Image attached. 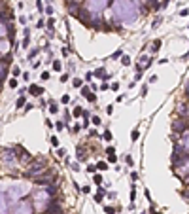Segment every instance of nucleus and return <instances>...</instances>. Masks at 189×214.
Masks as SVG:
<instances>
[{
    "label": "nucleus",
    "instance_id": "f257e3e1",
    "mask_svg": "<svg viewBox=\"0 0 189 214\" xmlns=\"http://www.w3.org/2000/svg\"><path fill=\"white\" fill-rule=\"evenodd\" d=\"M112 19L117 23L131 25L138 19V8L132 0H113L112 6Z\"/></svg>",
    "mask_w": 189,
    "mask_h": 214
},
{
    "label": "nucleus",
    "instance_id": "f03ea898",
    "mask_svg": "<svg viewBox=\"0 0 189 214\" xmlns=\"http://www.w3.org/2000/svg\"><path fill=\"white\" fill-rule=\"evenodd\" d=\"M108 2L110 0H85V12L93 14V15H99L108 8Z\"/></svg>",
    "mask_w": 189,
    "mask_h": 214
},
{
    "label": "nucleus",
    "instance_id": "7ed1b4c3",
    "mask_svg": "<svg viewBox=\"0 0 189 214\" xmlns=\"http://www.w3.org/2000/svg\"><path fill=\"white\" fill-rule=\"evenodd\" d=\"M28 190H30L28 184H14V186L8 188V199L9 201H17L19 197H23Z\"/></svg>",
    "mask_w": 189,
    "mask_h": 214
},
{
    "label": "nucleus",
    "instance_id": "20e7f679",
    "mask_svg": "<svg viewBox=\"0 0 189 214\" xmlns=\"http://www.w3.org/2000/svg\"><path fill=\"white\" fill-rule=\"evenodd\" d=\"M49 193H51V191L47 190V191H40V193L36 195V209L38 210H44L45 205L49 203Z\"/></svg>",
    "mask_w": 189,
    "mask_h": 214
},
{
    "label": "nucleus",
    "instance_id": "39448f33",
    "mask_svg": "<svg viewBox=\"0 0 189 214\" xmlns=\"http://www.w3.org/2000/svg\"><path fill=\"white\" fill-rule=\"evenodd\" d=\"M14 214H30V203L28 201H23L15 207V212Z\"/></svg>",
    "mask_w": 189,
    "mask_h": 214
},
{
    "label": "nucleus",
    "instance_id": "423d86ee",
    "mask_svg": "<svg viewBox=\"0 0 189 214\" xmlns=\"http://www.w3.org/2000/svg\"><path fill=\"white\" fill-rule=\"evenodd\" d=\"M44 165H45L44 159L40 161V165L34 163V165H32V169H28V171H27V176H32V174H36V173H42V171H44Z\"/></svg>",
    "mask_w": 189,
    "mask_h": 214
},
{
    "label": "nucleus",
    "instance_id": "0eeeda50",
    "mask_svg": "<svg viewBox=\"0 0 189 214\" xmlns=\"http://www.w3.org/2000/svg\"><path fill=\"white\" fill-rule=\"evenodd\" d=\"M2 157H4V161H8L9 165H14V163H15V157H14V152H11V150H4Z\"/></svg>",
    "mask_w": 189,
    "mask_h": 214
},
{
    "label": "nucleus",
    "instance_id": "6e6552de",
    "mask_svg": "<svg viewBox=\"0 0 189 214\" xmlns=\"http://www.w3.org/2000/svg\"><path fill=\"white\" fill-rule=\"evenodd\" d=\"M106 152H108V161H110V163H115V161H117L115 150H113V148H108V150H106Z\"/></svg>",
    "mask_w": 189,
    "mask_h": 214
},
{
    "label": "nucleus",
    "instance_id": "1a4fd4ad",
    "mask_svg": "<svg viewBox=\"0 0 189 214\" xmlns=\"http://www.w3.org/2000/svg\"><path fill=\"white\" fill-rule=\"evenodd\" d=\"M28 91H30L32 95H42V93H44V87H40V85H30V87H28Z\"/></svg>",
    "mask_w": 189,
    "mask_h": 214
},
{
    "label": "nucleus",
    "instance_id": "9d476101",
    "mask_svg": "<svg viewBox=\"0 0 189 214\" xmlns=\"http://www.w3.org/2000/svg\"><path fill=\"white\" fill-rule=\"evenodd\" d=\"M102 199H104V191L99 190V191H97V195H95V201H97V203H102Z\"/></svg>",
    "mask_w": 189,
    "mask_h": 214
},
{
    "label": "nucleus",
    "instance_id": "9b49d317",
    "mask_svg": "<svg viewBox=\"0 0 189 214\" xmlns=\"http://www.w3.org/2000/svg\"><path fill=\"white\" fill-rule=\"evenodd\" d=\"M47 212L49 214H61V207H49V209H47Z\"/></svg>",
    "mask_w": 189,
    "mask_h": 214
},
{
    "label": "nucleus",
    "instance_id": "f8f14e48",
    "mask_svg": "<svg viewBox=\"0 0 189 214\" xmlns=\"http://www.w3.org/2000/svg\"><path fill=\"white\" fill-rule=\"evenodd\" d=\"M174 129H176L178 133H180V131H184V129H185V123H184V121H178V123H174Z\"/></svg>",
    "mask_w": 189,
    "mask_h": 214
},
{
    "label": "nucleus",
    "instance_id": "ddd939ff",
    "mask_svg": "<svg viewBox=\"0 0 189 214\" xmlns=\"http://www.w3.org/2000/svg\"><path fill=\"white\" fill-rule=\"evenodd\" d=\"M159 47H161V40H153V44H151V51H157Z\"/></svg>",
    "mask_w": 189,
    "mask_h": 214
},
{
    "label": "nucleus",
    "instance_id": "4468645a",
    "mask_svg": "<svg viewBox=\"0 0 189 214\" xmlns=\"http://www.w3.org/2000/svg\"><path fill=\"white\" fill-rule=\"evenodd\" d=\"M25 104H27V100H25V97H19V99H17V108H23Z\"/></svg>",
    "mask_w": 189,
    "mask_h": 214
},
{
    "label": "nucleus",
    "instance_id": "2eb2a0df",
    "mask_svg": "<svg viewBox=\"0 0 189 214\" xmlns=\"http://www.w3.org/2000/svg\"><path fill=\"white\" fill-rule=\"evenodd\" d=\"M4 51H8V42H0V55Z\"/></svg>",
    "mask_w": 189,
    "mask_h": 214
},
{
    "label": "nucleus",
    "instance_id": "dca6fc26",
    "mask_svg": "<svg viewBox=\"0 0 189 214\" xmlns=\"http://www.w3.org/2000/svg\"><path fill=\"white\" fill-rule=\"evenodd\" d=\"M49 112H51V114H57V112H59V106L55 104V102H51V104H49Z\"/></svg>",
    "mask_w": 189,
    "mask_h": 214
},
{
    "label": "nucleus",
    "instance_id": "f3484780",
    "mask_svg": "<svg viewBox=\"0 0 189 214\" xmlns=\"http://www.w3.org/2000/svg\"><path fill=\"white\" fill-rule=\"evenodd\" d=\"M93 182L97 184V186H100V184H102V176H100V174H95V178H93Z\"/></svg>",
    "mask_w": 189,
    "mask_h": 214
},
{
    "label": "nucleus",
    "instance_id": "a211bd4d",
    "mask_svg": "<svg viewBox=\"0 0 189 214\" xmlns=\"http://www.w3.org/2000/svg\"><path fill=\"white\" fill-rule=\"evenodd\" d=\"M121 63L125 64V66H127V64H131V57H129V55H123V57H121Z\"/></svg>",
    "mask_w": 189,
    "mask_h": 214
},
{
    "label": "nucleus",
    "instance_id": "6ab92c4d",
    "mask_svg": "<svg viewBox=\"0 0 189 214\" xmlns=\"http://www.w3.org/2000/svg\"><path fill=\"white\" fill-rule=\"evenodd\" d=\"M38 51H40V49H38V47H34V49H30V53H28V59H34V57H36V55H38Z\"/></svg>",
    "mask_w": 189,
    "mask_h": 214
},
{
    "label": "nucleus",
    "instance_id": "aec40b11",
    "mask_svg": "<svg viewBox=\"0 0 189 214\" xmlns=\"http://www.w3.org/2000/svg\"><path fill=\"white\" fill-rule=\"evenodd\" d=\"M131 138H132V140H138V138H140V133H138V129H134V131H132V135H131Z\"/></svg>",
    "mask_w": 189,
    "mask_h": 214
},
{
    "label": "nucleus",
    "instance_id": "412c9836",
    "mask_svg": "<svg viewBox=\"0 0 189 214\" xmlns=\"http://www.w3.org/2000/svg\"><path fill=\"white\" fill-rule=\"evenodd\" d=\"M61 68H63V64L59 63V61H53V70H57V72H59Z\"/></svg>",
    "mask_w": 189,
    "mask_h": 214
},
{
    "label": "nucleus",
    "instance_id": "4be33fe9",
    "mask_svg": "<svg viewBox=\"0 0 189 214\" xmlns=\"http://www.w3.org/2000/svg\"><path fill=\"white\" fill-rule=\"evenodd\" d=\"M97 169H100V171H106V169H108V163H104V161H100V163L97 165Z\"/></svg>",
    "mask_w": 189,
    "mask_h": 214
},
{
    "label": "nucleus",
    "instance_id": "5701e85b",
    "mask_svg": "<svg viewBox=\"0 0 189 214\" xmlns=\"http://www.w3.org/2000/svg\"><path fill=\"white\" fill-rule=\"evenodd\" d=\"M72 83H74V87H81V78H74Z\"/></svg>",
    "mask_w": 189,
    "mask_h": 214
},
{
    "label": "nucleus",
    "instance_id": "b1692460",
    "mask_svg": "<svg viewBox=\"0 0 189 214\" xmlns=\"http://www.w3.org/2000/svg\"><path fill=\"white\" fill-rule=\"evenodd\" d=\"M87 100H89V102H95V100H97V97H95V93H87Z\"/></svg>",
    "mask_w": 189,
    "mask_h": 214
},
{
    "label": "nucleus",
    "instance_id": "393cba45",
    "mask_svg": "<svg viewBox=\"0 0 189 214\" xmlns=\"http://www.w3.org/2000/svg\"><path fill=\"white\" fill-rule=\"evenodd\" d=\"M72 114H74V118H80V116H81V108H80V106H78V108H74Z\"/></svg>",
    "mask_w": 189,
    "mask_h": 214
},
{
    "label": "nucleus",
    "instance_id": "a878e982",
    "mask_svg": "<svg viewBox=\"0 0 189 214\" xmlns=\"http://www.w3.org/2000/svg\"><path fill=\"white\" fill-rule=\"evenodd\" d=\"M4 34H6V25H4V23H0V38L4 36Z\"/></svg>",
    "mask_w": 189,
    "mask_h": 214
},
{
    "label": "nucleus",
    "instance_id": "bb28decb",
    "mask_svg": "<svg viewBox=\"0 0 189 214\" xmlns=\"http://www.w3.org/2000/svg\"><path fill=\"white\" fill-rule=\"evenodd\" d=\"M184 146H185V148L189 150V133H187V135L184 137Z\"/></svg>",
    "mask_w": 189,
    "mask_h": 214
},
{
    "label": "nucleus",
    "instance_id": "cd10ccee",
    "mask_svg": "<svg viewBox=\"0 0 189 214\" xmlns=\"http://www.w3.org/2000/svg\"><path fill=\"white\" fill-rule=\"evenodd\" d=\"M61 102H63V104H68V102H70V97H68V95H63Z\"/></svg>",
    "mask_w": 189,
    "mask_h": 214
},
{
    "label": "nucleus",
    "instance_id": "c85d7f7f",
    "mask_svg": "<svg viewBox=\"0 0 189 214\" xmlns=\"http://www.w3.org/2000/svg\"><path fill=\"white\" fill-rule=\"evenodd\" d=\"M85 157V154H83V150L81 148H78V159H83Z\"/></svg>",
    "mask_w": 189,
    "mask_h": 214
},
{
    "label": "nucleus",
    "instance_id": "c756f323",
    "mask_svg": "<svg viewBox=\"0 0 189 214\" xmlns=\"http://www.w3.org/2000/svg\"><path fill=\"white\" fill-rule=\"evenodd\" d=\"M64 154H66V150H63V148H59V150H57V155H61V157H64Z\"/></svg>",
    "mask_w": 189,
    "mask_h": 214
},
{
    "label": "nucleus",
    "instance_id": "7c9ffc66",
    "mask_svg": "<svg viewBox=\"0 0 189 214\" xmlns=\"http://www.w3.org/2000/svg\"><path fill=\"white\" fill-rule=\"evenodd\" d=\"M89 91H91L89 87H81V95H83V97H85V95H87V93H89Z\"/></svg>",
    "mask_w": 189,
    "mask_h": 214
},
{
    "label": "nucleus",
    "instance_id": "2f4dec72",
    "mask_svg": "<svg viewBox=\"0 0 189 214\" xmlns=\"http://www.w3.org/2000/svg\"><path fill=\"white\" fill-rule=\"evenodd\" d=\"M104 138H106V140H112V133L106 131V133H104Z\"/></svg>",
    "mask_w": 189,
    "mask_h": 214
},
{
    "label": "nucleus",
    "instance_id": "473e14b6",
    "mask_svg": "<svg viewBox=\"0 0 189 214\" xmlns=\"http://www.w3.org/2000/svg\"><path fill=\"white\" fill-rule=\"evenodd\" d=\"M4 74H6V68H4V66H2V64H0V80L4 78Z\"/></svg>",
    "mask_w": 189,
    "mask_h": 214
},
{
    "label": "nucleus",
    "instance_id": "72a5a7b5",
    "mask_svg": "<svg viewBox=\"0 0 189 214\" xmlns=\"http://www.w3.org/2000/svg\"><path fill=\"white\" fill-rule=\"evenodd\" d=\"M51 144H53V146H59V138H57V137H51Z\"/></svg>",
    "mask_w": 189,
    "mask_h": 214
},
{
    "label": "nucleus",
    "instance_id": "f704fd0d",
    "mask_svg": "<svg viewBox=\"0 0 189 214\" xmlns=\"http://www.w3.org/2000/svg\"><path fill=\"white\" fill-rule=\"evenodd\" d=\"M49 76H51L49 72H42V80H49Z\"/></svg>",
    "mask_w": 189,
    "mask_h": 214
},
{
    "label": "nucleus",
    "instance_id": "c9c22d12",
    "mask_svg": "<svg viewBox=\"0 0 189 214\" xmlns=\"http://www.w3.org/2000/svg\"><path fill=\"white\" fill-rule=\"evenodd\" d=\"M93 123H95V125H100V118H99V116H95V118H93Z\"/></svg>",
    "mask_w": 189,
    "mask_h": 214
},
{
    "label": "nucleus",
    "instance_id": "e433bc0d",
    "mask_svg": "<svg viewBox=\"0 0 189 214\" xmlns=\"http://www.w3.org/2000/svg\"><path fill=\"white\" fill-rule=\"evenodd\" d=\"M117 89H119V83L113 82V83H112V91H117Z\"/></svg>",
    "mask_w": 189,
    "mask_h": 214
},
{
    "label": "nucleus",
    "instance_id": "4c0bfd02",
    "mask_svg": "<svg viewBox=\"0 0 189 214\" xmlns=\"http://www.w3.org/2000/svg\"><path fill=\"white\" fill-rule=\"evenodd\" d=\"M11 72H14V76H19V74H21V70H19L17 66H14V70H11Z\"/></svg>",
    "mask_w": 189,
    "mask_h": 214
},
{
    "label": "nucleus",
    "instance_id": "58836bf2",
    "mask_svg": "<svg viewBox=\"0 0 189 214\" xmlns=\"http://www.w3.org/2000/svg\"><path fill=\"white\" fill-rule=\"evenodd\" d=\"M104 210H106V214H113V212H115V210H113L112 207H106V209H104Z\"/></svg>",
    "mask_w": 189,
    "mask_h": 214
},
{
    "label": "nucleus",
    "instance_id": "ea45409f",
    "mask_svg": "<svg viewBox=\"0 0 189 214\" xmlns=\"http://www.w3.org/2000/svg\"><path fill=\"white\" fill-rule=\"evenodd\" d=\"M87 171H89V173H95V171H97V165H91V167H87Z\"/></svg>",
    "mask_w": 189,
    "mask_h": 214
},
{
    "label": "nucleus",
    "instance_id": "a19ab883",
    "mask_svg": "<svg viewBox=\"0 0 189 214\" xmlns=\"http://www.w3.org/2000/svg\"><path fill=\"white\" fill-rule=\"evenodd\" d=\"M125 161H127V165H132V157H131V155H127Z\"/></svg>",
    "mask_w": 189,
    "mask_h": 214
},
{
    "label": "nucleus",
    "instance_id": "79ce46f5",
    "mask_svg": "<svg viewBox=\"0 0 189 214\" xmlns=\"http://www.w3.org/2000/svg\"><path fill=\"white\" fill-rule=\"evenodd\" d=\"M36 8H38V12H42V9H44V6H42V2H40V0L36 2Z\"/></svg>",
    "mask_w": 189,
    "mask_h": 214
},
{
    "label": "nucleus",
    "instance_id": "37998d69",
    "mask_svg": "<svg viewBox=\"0 0 189 214\" xmlns=\"http://www.w3.org/2000/svg\"><path fill=\"white\" fill-rule=\"evenodd\" d=\"M146 95H148V87L144 85V87H142V97H146Z\"/></svg>",
    "mask_w": 189,
    "mask_h": 214
},
{
    "label": "nucleus",
    "instance_id": "c03bdc74",
    "mask_svg": "<svg viewBox=\"0 0 189 214\" xmlns=\"http://www.w3.org/2000/svg\"><path fill=\"white\" fill-rule=\"evenodd\" d=\"M9 87H17V80H11V82H9Z\"/></svg>",
    "mask_w": 189,
    "mask_h": 214
},
{
    "label": "nucleus",
    "instance_id": "a18cd8bd",
    "mask_svg": "<svg viewBox=\"0 0 189 214\" xmlns=\"http://www.w3.org/2000/svg\"><path fill=\"white\" fill-rule=\"evenodd\" d=\"M91 78H93V72H87V74H85V80H87V82H89Z\"/></svg>",
    "mask_w": 189,
    "mask_h": 214
},
{
    "label": "nucleus",
    "instance_id": "49530a36",
    "mask_svg": "<svg viewBox=\"0 0 189 214\" xmlns=\"http://www.w3.org/2000/svg\"><path fill=\"white\" fill-rule=\"evenodd\" d=\"M187 169H189V161H187Z\"/></svg>",
    "mask_w": 189,
    "mask_h": 214
}]
</instances>
